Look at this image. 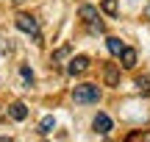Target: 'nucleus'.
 <instances>
[{"instance_id": "f257e3e1", "label": "nucleus", "mask_w": 150, "mask_h": 142, "mask_svg": "<svg viewBox=\"0 0 150 142\" xmlns=\"http://www.w3.org/2000/svg\"><path fill=\"white\" fill-rule=\"evenodd\" d=\"M72 100H75V103H81V106L97 103V100H100V89H97L95 84H81V87L72 89Z\"/></svg>"}, {"instance_id": "f03ea898", "label": "nucleus", "mask_w": 150, "mask_h": 142, "mask_svg": "<svg viewBox=\"0 0 150 142\" xmlns=\"http://www.w3.org/2000/svg\"><path fill=\"white\" fill-rule=\"evenodd\" d=\"M78 17L89 25L92 33H103V22L97 20V9H95V6H81V9H78Z\"/></svg>"}, {"instance_id": "7ed1b4c3", "label": "nucleus", "mask_w": 150, "mask_h": 142, "mask_svg": "<svg viewBox=\"0 0 150 142\" xmlns=\"http://www.w3.org/2000/svg\"><path fill=\"white\" fill-rule=\"evenodd\" d=\"M14 25L20 28L22 33H31L33 39H39V22L33 20L31 14H17V20H14Z\"/></svg>"}, {"instance_id": "20e7f679", "label": "nucleus", "mask_w": 150, "mask_h": 142, "mask_svg": "<svg viewBox=\"0 0 150 142\" xmlns=\"http://www.w3.org/2000/svg\"><path fill=\"white\" fill-rule=\"evenodd\" d=\"M86 70H89V59L86 56H75V59H70V64H67V72L70 75H83Z\"/></svg>"}, {"instance_id": "39448f33", "label": "nucleus", "mask_w": 150, "mask_h": 142, "mask_svg": "<svg viewBox=\"0 0 150 142\" xmlns=\"http://www.w3.org/2000/svg\"><path fill=\"white\" fill-rule=\"evenodd\" d=\"M8 114H11V120L22 123V120H25V117H28V106L17 100V103H11V106H8Z\"/></svg>"}, {"instance_id": "423d86ee", "label": "nucleus", "mask_w": 150, "mask_h": 142, "mask_svg": "<svg viewBox=\"0 0 150 142\" xmlns=\"http://www.w3.org/2000/svg\"><path fill=\"white\" fill-rule=\"evenodd\" d=\"M92 126H95L97 134H108V131H111V117H108V114H97Z\"/></svg>"}, {"instance_id": "0eeeda50", "label": "nucleus", "mask_w": 150, "mask_h": 142, "mask_svg": "<svg viewBox=\"0 0 150 142\" xmlns=\"http://www.w3.org/2000/svg\"><path fill=\"white\" fill-rule=\"evenodd\" d=\"M53 128H56V117H53V114L42 117V123H39V134H42V137H47Z\"/></svg>"}, {"instance_id": "6e6552de", "label": "nucleus", "mask_w": 150, "mask_h": 142, "mask_svg": "<svg viewBox=\"0 0 150 142\" xmlns=\"http://www.w3.org/2000/svg\"><path fill=\"white\" fill-rule=\"evenodd\" d=\"M120 61H122V67H134L136 64V50L134 48H125L122 53H120Z\"/></svg>"}, {"instance_id": "1a4fd4ad", "label": "nucleus", "mask_w": 150, "mask_h": 142, "mask_svg": "<svg viewBox=\"0 0 150 142\" xmlns=\"http://www.w3.org/2000/svg\"><path fill=\"white\" fill-rule=\"evenodd\" d=\"M106 45H108V53H114V56H120L125 50V42H122V39H117V36H108Z\"/></svg>"}, {"instance_id": "9d476101", "label": "nucleus", "mask_w": 150, "mask_h": 142, "mask_svg": "<svg viewBox=\"0 0 150 142\" xmlns=\"http://www.w3.org/2000/svg\"><path fill=\"white\" fill-rule=\"evenodd\" d=\"M100 9L106 11L108 17H117V14H120V9H117V0H103V3H100Z\"/></svg>"}, {"instance_id": "9b49d317", "label": "nucleus", "mask_w": 150, "mask_h": 142, "mask_svg": "<svg viewBox=\"0 0 150 142\" xmlns=\"http://www.w3.org/2000/svg\"><path fill=\"white\" fill-rule=\"evenodd\" d=\"M20 78H22V84L31 89V84H33V72H31V67H28V64H22V67H20Z\"/></svg>"}, {"instance_id": "f8f14e48", "label": "nucleus", "mask_w": 150, "mask_h": 142, "mask_svg": "<svg viewBox=\"0 0 150 142\" xmlns=\"http://www.w3.org/2000/svg\"><path fill=\"white\" fill-rule=\"evenodd\" d=\"M106 84H117V67H106Z\"/></svg>"}, {"instance_id": "ddd939ff", "label": "nucleus", "mask_w": 150, "mask_h": 142, "mask_svg": "<svg viewBox=\"0 0 150 142\" xmlns=\"http://www.w3.org/2000/svg\"><path fill=\"white\" fill-rule=\"evenodd\" d=\"M136 89H139V92H150V78H139V81H136Z\"/></svg>"}, {"instance_id": "4468645a", "label": "nucleus", "mask_w": 150, "mask_h": 142, "mask_svg": "<svg viewBox=\"0 0 150 142\" xmlns=\"http://www.w3.org/2000/svg\"><path fill=\"white\" fill-rule=\"evenodd\" d=\"M67 53H70V45H64L61 50H56V53H53V61H61V59H64Z\"/></svg>"}, {"instance_id": "2eb2a0df", "label": "nucleus", "mask_w": 150, "mask_h": 142, "mask_svg": "<svg viewBox=\"0 0 150 142\" xmlns=\"http://www.w3.org/2000/svg\"><path fill=\"white\" fill-rule=\"evenodd\" d=\"M145 17H147V20H150V6H145Z\"/></svg>"}, {"instance_id": "dca6fc26", "label": "nucleus", "mask_w": 150, "mask_h": 142, "mask_svg": "<svg viewBox=\"0 0 150 142\" xmlns=\"http://www.w3.org/2000/svg\"><path fill=\"white\" fill-rule=\"evenodd\" d=\"M3 114H6V111H3V106H0V120H3Z\"/></svg>"}, {"instance_id": "f3484780", "label": "nucleus", "mask_w": 150, "mask_h": 142, "mask_svg": "<svg viewBox=\"0 0 150 142\" xmlns=\"http://www.w3.org/2000/svg\"><path fill=\"white\" fill-rule=\"evenodd\" d=\"M142 139H150V134H142Z\"/></svg>"}]
</instances>
